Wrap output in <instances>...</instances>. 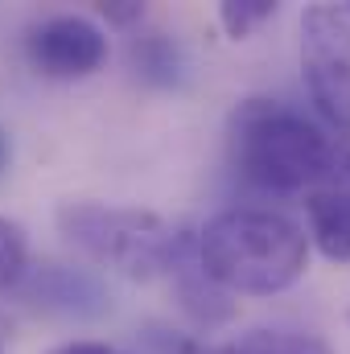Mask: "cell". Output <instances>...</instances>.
<instances>
[{"instance_id": "2e32d148", "label": "cell", "mask_w": 350, "mask_h": 354, "mask_svg": "<svg viewBox=\"0 0 350 354\" xmlns=\"http://www.w3.org/2000/svg\"><path fill=\"white\" fill-rule=\"evenodd\" d=\"M8 165H12V140H8V132L0 128V177L8 174Z\"/></svg>"}, {"instance_id": "e0dca14e", "label": "cell", "mask_w": 350, "mask_h": 354, "mask_svg": "<svg viewBox=\"0 0 350 354\" xmlns=\"http://www.w3.org/2000/svg\"><path fill=\"white\" fill-rule=\"evenodd\" d=\"M8 351V322H4V313H0V354Z\"/></svg>"}, {"instance_id": "3957f363", "label": "cell", "mask_w": 350, "mask_h": 354, "mask_svg": "<svg viewBox=\"0 0 350 354\" xmlns=\"http://www.w3.org/2000/svg\"><path fill=\"white\" fill-rule=\"evenodd\" d=\"M62 239L99 268L149 284L169 276L174 264L194 252V231L165 223L140 206H107V202H62L54 214Z\"/></svg>"}, {"instance_id": "8fae6325", "label": "cell", "mask_w": 350, "mask_h": 354, "mask_svg": "<svg viewBox=\"0 0 350 354\" xmlns=\"http://www.w3.org/2000/svg\"><path fill=\"white\" fill-rule=\"evenodd\" d=\"M276 12H280L276 0H223V4H219V25H223L227 37L243 41V37H252L256 29H264Z\"/></svg>"}, {"instance_id": "5b68a950", "label": "cell", "mask_w": 350, "mask_h": 354, "mask_svg": "<svg viewBox=\"0 0 350 354\" xmlns=\"http://www.w3.org/2000/svg\"><path fill=\"white\" fill-rule=\"evenodd\" d=\"M25 58L42 79L79 83L103 71L107 62V33L79 12H54L25 29Z\"/></svg>"}, {"instance_id": "7c38bea8", "label": "cell", "mask_w": 350, "mask_h": 354, "mask_svg": "<svg viewBox=\"0 0 350 354\" xmlns=\"http://www.w3.org/2000/svg\"><path fill=\"white\" fill-rule=\"evenodd\" d=\"M25 268H29V235L17 218L0 214V292H12Z\"/></svg>"}, {"instance_id": "9a60e30c", "label": "cell", "mask_w": 350, "mask_h": 354, "mask_svg": "<svg viewBox=\"0 0 350 354\" xmlns=\"http://www.w3.org/2000/svg\"><path fill=\"white\" fill-rule=\"evenodd\" d=\"M46 354H128V351H120V346H111V342H95V338H75V342L50 346Z\"/></svg>"}, {"instance_id": "7a4b0ae2", "label": "cell", "mask_w": 350, "mask_h": 354, "mask_svg": "<svg viewBox=\"0 0 350 354\" xmlns=\"http://www.w3.org/2000/svg\"><path fill=\"white\" fill-rule=\"evenodd\" d=\"M198 264L231 297H272L293 288L309 268V239L280 210L231 206L198 235Z\"/></svg>"}, {"instance_id": "ba28073f", "label": "cell", "mask_w": 350, "mask_h": 354, "mask_svg": "<svg viewBox=\"0 0 350 354\" xmlns=\"http://www.w3.org/2000/svg\"><path fill=\"white\" fill-rule=\"evenodd\" d=\"M128 71L153 91H177L190 79V58L165 29H140L128 37Z\"/></svg>"}, {"instance_id": "ac0fdd59", "label": "cell", "mask_w": 350, "mask_h": 354, "mask_svg": "<svg viewBox=\"0 0 350 354\" xmlns=\"http://www.w3.org/2000/svg\"><path fill=\"white\" fill-rule=\"evenodd\" d=\"M347 12H350V4H347Z\"/></svg>"}, {"instance_id": "9c48e42d", "label": "cell", "mask_w": 350, "mask_h": 354, "mask_svg": "<svg viewBox=\"0 0 350 354\" xmlns=\"http://www.w3.org/2000/svg\"><path fill=\"white\" fill-rule=\"evenodd\" d=\"M305 218H309V243L334 260L350 264V185H317L305 194Z\"/></svg>"}, {"instance_id": "8992f818", "label": "cell", "mask_w": 350, "mask_h": 354, "mask_svg": "<svg viewBox=\"0 0 350 354\" xmlns=\"http://www.w3.org/2000/svg\"><path fill=\"white\" fill-rule=\"evenodd\" d=\"M17 301L33 313L58 317V322H99L116 309L111 288L91 272V268H75V264H29L25 276L12 284Z\"/></svg>"}, {"instance_id": "52a82bcc", "label": "cell", "mask_w": 350, "mask_h": 354, "mask_svg": "<svg viewBox=\"0 0 350 354\" xmlns=\"http://www.w3.org/2000/svg\"><path fill=\"white\" fill-rule=\"evenodd\" d=\"M169 280H174L177 305L185 309V317H190L194 326H202V330H219V326L235 322L239 301H235L223 284H214V280L202 272V264H198V239H194V252H185V256L174 264Z\"/></svg>"}, {"instance_id": "6da1fadb", "label": "cell", "mask_w": 350, "mask_h": 354, "mask_svg": "<svg viewBox=\"0 0 350 354\" xmlns=\"http://www.w3.org/2000/svg\"><path fill=\"white\" fill-rule=\"evenodd\" d=\"M231 169L272 194H309L317 185H350V136H334L305 111L252 95L227 120Z\"/></svg>"}, {"instance_id": "5bb4252c", "label": "cell", "mask_w": 350, "mask_h": 354, "mask_svg": "<svg viewBox=\"0 0 350 354\" xmlns=\"http://www.w3.org/2000/svg\"><path fill=\"white\" fill-rule=\"evenodd\" d=\"M95 12H99L111 29H136V25H145V17H149V8H145L140 0H103V4H95Z\"/></svg>"}, {"instance_id": "277c9868", "label": "cell", "mask_w": 350, "mask_h": 354, "mask_svg": "<svg viewBox=\"0 0 350 354\" xmlns=\"http://www.w3.org/2000/svg\"><path fill=\"white\" fill-rule=\"evenodd\" d=\"M301 79L330 124L350 132V12L338 4H309L301 12Z\"/></svg>"}, {"instance_id": "30bf717a", "label": "cell", "mask_w": 350, "mask_h": 354, "mask_svg": "<svg viewBox=\"0 0 350 354\" xmlns=\"http://www.w3.org/2000/svg\"><path fill=\"white\" fill-rule=\"evenodd\" d=\"M219 354H334L326 338L305 330H248L243 338L219 346Z\"/></svg>"}, {"instance_id": "4fadbf2b", "label": "cell", "mask_w": 350, "mask_h": 354, "mask_svg": "<svg viewBox=\"0 0 350 354\" xmlns=\"http://www.w3.org/2000/svg\"><path fill=\"white\" fill-rule=\"evenodd\" d=\"M140 354H219V346L202 342V338H190L181 330H169V326H145L140 330Z\"/></svg>"}]
</instances>
